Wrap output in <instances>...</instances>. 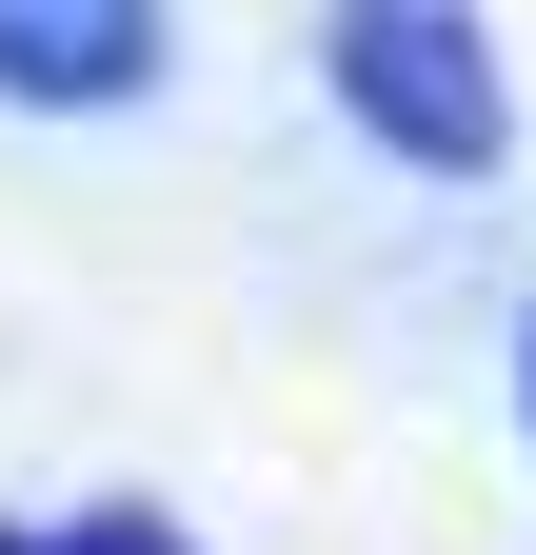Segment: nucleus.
I'll use <instances>...</instances> for the list:
<instances>
[{
	"label": "nucleus",
	"instance_id": "nucleus-1",
	"mask_svg": "<svg viewBox=\"0 0 536 555\" xmlns=\"http://www.w3.org/2000/svg\"><path fill=\"white\" fill-rule=\"evenodd\" d=\"M339 80L397 159H457V179L497 159V60H477L457 0H339Z\"/></svg>",
	"mask_w": 536,
	"mask_h": 555
},
{
	"label": "nucleus",
	"instance_id": "nucleus-2",
	"mask_svg": "<svg viewBox=\"0 0 536 555\" xmlns=\"http://www.w3.org/2000/svg\"><path fill=\"white\" fill-rule=\"evenodd\" d=\"M159 60V0H0V80L21 100H119Z\"/></svg>",
	"mask_w": 536,
	"mask_h": 555
},
{
	"label": "nucleus",
	"instance_id": "nucleus-3",
	"mask_svg": "<svg viewBox=\"0 0 536 555\" xmlns=\"http://www.w3.org/2000/svg\"><path fill=\"white\" fill-rule=\"evenodd\" d=\"M0 555H179V535H140V516H21Z\"/></svg>",
	"mask_w": 536,
	"mask_h": 555
}]
</instances>
